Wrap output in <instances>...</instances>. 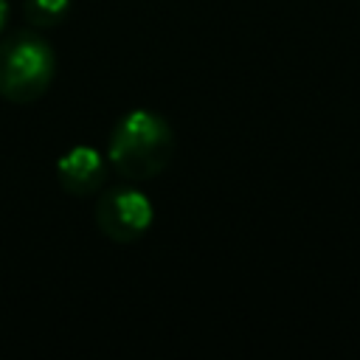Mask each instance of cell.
Instances as JSON below:
<instances>
[{"mask_svg": "<svg viewBox=\"0 0 360 360\" xmlns=\"http://www.w3.org/2000/svg\"><path fill=\"white\" fill-rule=\"evenodd\" d=\"M56 180L73 197H90V194L101 191V186L107 183L104 155L90 143L70 146L56 160Z\"/></svg>", "mask_w": 360, "mask_h": 360, "instance_id": "obj_4", "label": "cell"}, {"mask_svg": "<svg viewBox=\"0 0 360 360\" xmlns=\"http://www.w3.org/2000/svg\"><path fill=\"white\" fill-rule=\"evenodd\" d=\"M70 11V0H22V14L34 28H53Z\"/></svg>", "mask_w": 360, "mask_h": 360, "instance_id": "obj_5", "label": "cell"}, {"mask_svg": "<svg viewBox=\"0 0 360 360\" xmlns=\"http://www.w3.org/2000/svg\"><path fill=\"white\" fill-rule=\"evenodd\" d=\"M96 228L115 245H132L149 233L155 222V205L138 183H115L107 186L93 208Z\"/></svg>", "mask_w": 360, "mask_h": 360, "instance_id": "obj_3", "label": "cell"}, {"mask_svg": "<svg viewBox=\"0 0 360 360\" xmlns=\"http://www.w3.org/2000/svg\"><path fill=\"white\" fill-rule=\"evenodd\" d=\"M8 14H11V8H8V0H0V34L6 31V22H8Z\"/></svg>", "mask_w": 360, "mask_h": 360, "instance_id": "obj_6", "label": "cell"}, {"mask_svg": "<svg viewBox=\"0 0 360 360\" xmlns=\"http://www.w3.org/2000/svg\"><path fill=\"white\" fill-rule=\"evenodd\" d=\"M174 155V129L155 110H129L124 112L110 135L104 158L110 166L129 183L155 180Z\"/></svg>", "mask_w": 360, "mask_h": 360, "instance_id": "obj_1", "label": "cell"}, {"mask_svg": "<svg viewBox=\"0 0 360 360\" xmlns=\"http://www.w3.org/2000/svg\"><path fill=\"white\" fill-rule=\"evenodd\" d=\"M56 79V53L34 28L11 31L0 39V98L11 104L39 101Z\"/></svg>", "mask_w": 360, "mask_h": 360, "instance_id": "obj_2", "label": "cell"}]
</instances>
